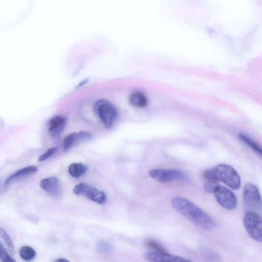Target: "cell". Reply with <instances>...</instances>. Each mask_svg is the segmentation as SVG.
Returning a JSON list of instances; mask_svg holds the SVG:
<instances>
[{
	"mask_svg": "<svg viewBox=\"0 0 262 262\" xmlns=\"http://www.w3.org/2000/svg\"><path fill=\"white\" fill-rule=\"evenodd\" d=\"M175 210L197 227L205 230H212L216 227L214 219L187 199L176 197L172 200Z\"/></svg>",
	"mask_w": 262,
	"mask_h": 262,
	"instance_id": "1",
	"label": "cell"
},
{
	"mask_svg": "<svg viewBox=\"0 0 262 262\" xmlns=\"http://www.w3.org/2000/svg\"><path fill=\"white\" fill-rule=\"evenodd\" d=\"M203 177L208 180L224 183L234 190H238L241 185L240 177L231 166L219 165L205 171Z\"/></svg>",
	"mask_w": 262,
	"mask_h": 262,
	"instance_id": "2",
	"label": "cell"
},
{
	"mask_svg": "<svg viewBox=\"0 0 262 262\" xmlns=\"http://www.w3.org/2000/svg\"><path fill=\"white\" fill-rule=\"evenodd\" d=\"M93 109L104 127L111 129L118 117V110L114 104L107 100L100 99L96 102Z\"/></svg>",
	"mask_w": 262,
	"mask_h": 262,
	"instance_id": "3",
	"label": "cell"
},
{
	"mask_svg": "<svg viewBox=\"0 0 262 262\" xmlns=\"http://www.w3.org/2000/svg\"><path fill=\"white\" fill-rule=\"evenodd\" d=\"M244 227L254 240L262 243V219L255 212H247L243 217Z\"/></svg>",
	"mask_w": 262,
	"mask_h": 262,
	"instance_id": "4",
	"label": "cell"
},
{
	"mask_svg": "<svg viewBox=\"0 0 262 262\" xmlns=\"http://www.w3.org/2000/svg\"><path fill=\"white\" fill-rule=\"evenodd\" d=\"M243 197L246 206L252 212L262 209V198L257 187L252 183H247L244 188Z\"/></svg>",
	"mask_w": 262,
	"mask_h": 262,
	"instance_id": "5",
	"label": "cell"
},
{
	"mask_svg": "<svg viewBox=\"0 0 262 262\" xmlns=\"http://www.w3.org/2000/svg\"><path fill=\"white\" fill-rule=\"evenodd\" d=\"M73 192L77 195L85 197L99 204H103L107 200L105 193L86 183L77 184Z\"/></svg>",
	"mask_w": 262,
	"mask_h": 262,
	"instance_id": "6",
	"label": "cell"
},
{
	"mask_svg": "<svg viewBox=\"0 0 262 262\" xmlns=\"http://www.w3.org/2000/svg\"><path fill=\"white\" fill-rule=\"evenodd\" d=\"M149 175L153 179L162 183L181 181L186 178L183 172L175 169H153L149 172Z\"/></svg>",
	"mask_w": 262,
	"mask_h": 262,
	"instance_id": "7",
	"label": "cell"
},
{
	"mask_svg": "<svg viewBox=\"0 0 262 262\" xmlns=\"http://www.w3.org/2000/svg\"><path fill=\"white\" fill-rule=\"evenodd\" d=\"M218 203L228 210H233L238 204L235 194L228 188L219 185L214 192Z\"/></svg>",
	"mask_w": 262,
	"mask_h": 262,
	"instance_id": "8",
	"label": "cell"
},
{
	"mask_svg": "<svg viewBox=\"0 0 262 262\" xmlns=\"http://www.w3.org/2000/svg\"><path fill=\"white\" fill-rule=\"evenodd\" d=\"M40 186L52 197L59 198L62 194V185L56 177H51L43 179L40 182Z\"/></svg>",
	"mask_w": 262,
	"mask_h": 262,
	"instance_id": "9",
	"label": "cell"
},
{
	"mask_svg": "<svg viewBox=\"0 0 262 262\" xmlns=\"http://www.w3.org/2000/svg\"><path fill=\"white\" fill-rule=\"evenodd\" d=\"M144 257L149 262H193L183 257L168 253L149 252L146 253Z\"/></svg>",
	"mask_w": 262,
	"mask_h": 262,
	"instance_id": "10",
	"label": "cell"
},
{
	"mask_svg": "<svg viewBox=\"0 0 262 262\" xmlns=\"http://www.w3.org/2000/svg\"><path fill=\"white\" fill-rule=\"evenodd\" d=\"M93 135L88 131H81L67 135L63 140V149L66 151L80 142L91 139Z\"/></svg>",
	"mask_w": 262,
	"mask_h": 262,
	"instance_id": "11",
	"label": "cell"
},
{
	"mask_svg": "<svg viewBox=\"0 0 262 262\" xmlns=\"http://www.w3.org/2000/svg\"><path fill=\"white\" fill-rule=\"evenodd\" d=\"M67 124V119L63 116L52 118L49 122V132L51 137H59L64 131Z\"/></svg>",
	"mask_w": 262,
	"mask_h": 262,
	"instance_id": "12",
	"label": "cell"
},
{
	"mask_svg": "<svg viewBox=\"0 0 262 262\" xmlns=\"http://www.w3.org/2000/svg\"><path fill=\"white\" fill-rule=\"evenodd\" d=\"M38 171V168L34 166H30L21 169L10 176L7 180L5 185L7 186L22 178L33 174Z\"/></svg>",
	"mask_w": 262,
	"mask_h": 262,
	"instance_id": "13",
	"label": "cell"
},
{
	"mask_svg": "<svg viewBox=\"0 0 262 262\" xmlns=\"http://www.w3.org/2000/svg\"><path fill=\"white\" fill-rule=\"evenodd\" d=\"M129 102L133 107L143 108L147 105L148 100L144 93L140 91H136L130 94Z\"/></svg>",
	"mask_w": 262,
	"mask_h": 262,
	"instance_id": "14",
	"label": "cell"
},
{
	"mask_svg": "<svg viewBox=\"0 0 262 262\" xmlns=\"http://www.w3.org/2000/svg\"><path fill=\"white\" fill-rule=\"evenodd\" d=\"M238 137L244 144L262 157V148L256 141L247 135L242 133L239 134Z\"/></svg>",
	"mask_w": 262,
	"mask_h": 262,
	"instance_id": "15",
	"label": "cell"
},
{
	"mask_svg": "<svg viewBox=\"0 0 262 262\" xmlns=\"http://www.w3.org/2000/svg\"><path fill=\"white\" fill-rule=\"evenodd\" d=\"M87 167L82 163H72L68 168L69 174L73 178H79L87 171Z\"/></svg>",
	"mask_w": 262,
	"mask_h": 262,
	"instance_id": "16",
	"label": "cell"
},
{
	"mask_svg": "<svg viewBox=\"0 0 262 262\" xmlns=\"http://www.w3.org/2000/svg\"><path fill=\"white\" fill-rule=\"evenodd\" d=\"M19 254L21 258L24 261H30L35 258L36 252L31 247L24 246L20 248Z\"/></svg>",
	"mask_w": 262,
	"mask_h": 262,
	"instance_id": "17",
	"label": "cell"
},
{
	"mask_svg": "<svg viewBox=\"0 0 262 262\" xmlns=\"http://www.w3.org/2000/svg\"><path fill=\"white\" fill-rule=\"evenodd\" d=\"M146 246L153 250V252L157 253H168L165 247L159 242L153 240L148 239L145 242Z\"/></svg>",
	"mask_w": 262,
	"mask_h": 262,
	"instance_id": "18",
	"label": "cell"
},
{
	"mask_svg": "<svg viewBox=\"0 0 262 262\" xmlns=\"http://www.w3.org/2000/svg\"><path fill=\"white\" fill-rule=\"evenodd\" d=\"M0 235H1L2 239L5 241L11 253L13 254H15V246L11 238L8 233L6 231V230L3 228H1V229H0Z\"/></svg>",
	"mask_w": 262,
	"mask_h": 262,
	"instance_id": "19",
	"label": "cell"
},
{
	"mask_svg": "<svg viewBox=\"0 0 262 262\" xmlns=\"http://www.w3.org/2000/svg\"><path fill=\"white\" fill-rule=\"evenodd\" d=\"M0 259L2 262H17L16 260L10 255L4 246L2 242H0Z\"/></svg>",
	"mask_w": 262,
	"mask_h": 262,
	"instance_id": "20",
	"label": "cell"
},
{
	"mask_svg": "<svg viewBox=\"0 0 262 262\" xmlns=\"http://www.w3.org/2000/svg\"><path fill=\"white\" fill-rule=\"evenodd\" d=\"M220 184L215 181L208 180L204 184V188L206 192L214 193L215 190Z\"/></svg>",
	"mask_w": 262,
	"mask_h": 262,
	"instance_id": "21",
	"label": "cell"
},
{
	"mask_svg": "<svg viewBox=\"0 0 262 262\" xmlns=\"http://www.w3.org/2000/svg\"><path fill=\"white\" fill-rule=\"evenodd\" d=\"M57 147H51L49 148L45 153L40 156L39 161L42 162L47 160L57 151Z\"/></svg>",
	"mask_w": 262,
	"mask_h": 262,
	"instance_id": "22",
	"label": "cell"
},
{
	"mask_svg": "<svg viewBox=\"0 0 262 262\" xmlns=\"http://www.w3.org/2000/svg\"><path fill=\"white\" fill-rule=\"evenodd\" d=\"M54 262H70L68 260L63 258H60L57 259L54 261Z\"/></svg>",
	"mask_w": 262,
	"mask_h": 262,
	"instance_id": "23",
	"label": "cell"
}]
</instances>
